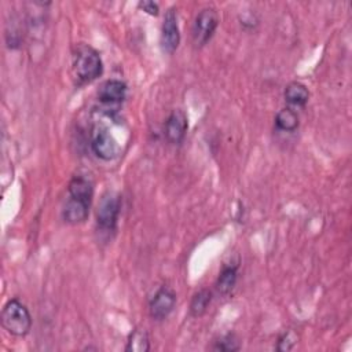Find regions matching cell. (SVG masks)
Here are the masks:
<instances>
[{
  "label": "cell",
  "instance_id": "cell-15",
  "mask_svg": "<svg viewBox=\"0 0 352 352\" xmlns=\"http://www.w3.org/2000/svg\"><path fill=\"white\" fill-rule=\"evenodd\" d=\"M210 301H212V292L210 290L201 289L199 292H197L192 296L191 302H190V314H191V316H194V318L202 316L206 312Z\"/></svg>",
  "mask_w": 352,
  "mask_h": 352
},
{
  "label": "cell",
  "instance_id": "cell-3",
  "mask_svg": "<svg viewBox=\"0 0 352 352\" xmlns=\"http://www.w3.org/2000/svg\"><path fill=\"white\" fill-rule=\"evenodd\" d=\"M91 148L94 154L103 161H111L117 158L121 151L118 142L104 125L95 126L91 138Z\"/></svg>",
  "mask_w": 352,
  "mask_h": 352
},
{
  "label": "cell",
  "instance_id": "cell-11",
  "mask_svg": "<svg viewBox=\"0 0 352 352\" xmlns=\"http://www.w3.org/2000/svg\"><path fill=\"white\" fill-rule=\"evenodd\" d=\"M89 206L88 204H84L81 201L73 199V198H67L63 210H62V216L63 220L69 224H80L84 223L88 217L89 213Z\"/></svg>",
  "mask_w": 352,
  "mask_h": 352
},
{
  "label": "cell",
  "instance_id": "cell-6",
  "mask_svg": "<svg viewBox=\"0 0 352 352\" xmlns=\"http://www.w3.org/2000/svg\"><path fill=\"white\" fill-rule=\"evenodd\" d=\"M176 304V296L172 289L168 286L160 287L148 304V312L150 316L155 320L165 319L175 308Z\"/></svg>",
  "mask_w": 352,
  "mask_h": 352
},
{
  "label": "cell",
  "instance_id": "cell-13",
  "mask_svg": "<svg viewBox=\"0 0 352 352\" xmlns=\"http://www.w3.org/2000/svg\"><path fill=\"white\" fill-rule=\"evenodd\" d=\"M238 278V265H224L216 280V290L221 296H227L232 292Z\"/></svg>",
  "mask_w": 352,
  "mask_h": 352
},
{
  "label": "cell",
  "instance_id": "cell-17",
  "mask_svg": "<svg viewBox=\"0 0 352 352\" xmlns=\"http://www.w3.org/2000/svg\"><path fill=\"white\" fill-rule=\"evenodd\" d=\"M239 348H241V344L235 334L221 336L217 341H214V345L212 346L213 351H220V352H235Z\"/></svg>",
  "mask_w": 352,
  "mask_h": 352
},
{
  "label": "cell",
  "instance_id": "cell-16",
  "mask_svg": "<svg viewBox=\"0 0 352 352\" xmlns=\"http://www.w3.org/2000/svg\"><path fill=\"white\" fill-rule=\"evenodd\" d=\"M150 349V340L144 330L135 329L128 338L126 351L128 352H147Z\"/></svg>",
  "mask_w": 352,
  "mask_h": 352
},
{
  "label": "cell",
  "instance_id": "cell-8",
  "mask_svg": "<svg viewBox=\"0 0 352 352\" xmlns=\"http://www.w3.org/2000/svg\"><path fill=\"white\" fill-rule=\"evenodd\" d=\"M188 128L187 116L183 110L176 109L173 110L165 122V136L169 143L179 144L183 142L186 132Z\"/></svg>",
  "mask_w": 352,
  "mask_h": 352
},
{
  "label": "cell",
  "instance_id": "cell-5",
  "mask_svg": "<svg viewBox=\"0 0 352 352\" xmlns=\"http://www.w3.org/2000/svg\"><path fill=\"white\" fill-rule=\"evenodd\" d=\"M219 25V14L214 8L206 7L202 8L195 16L192 25V40L198 47L205 45L213 36Z\"/></svg>",
  "mask_w": 352,
  "mask_h": 352
},
{
  "label": "cell",
  "instance_id": "cell-10",
  "mask_svg": "<svg viewBox=\"0 0 352 352\" xmlns=\"http://www.w3.org/2000/svg\"><path fill=\"white\" fill-rule=\"evenodd\" d=\"M67 192H69V198L91 205L92 197H94V183L85 175H76L69 182Z\"/></svg>",
  "mask_w": 352,
  "mask_h": 352
},
{
  "label": "cell",
  "instance_id": "cell-12",
  "mask_svg": "<svg viewBox=\"0 0 352 352\" xmlns=\"http://www.w3.org/2000/svg\"><path fill=\"white\" fill-rule=\"evenodd\" d=\"M283 95H285V100L290 106V109L292 107L302 109L309 99L308 88L302 82H298V81H293V82L287 84Z\"/></svg>",
  "mask_w": 352,
  "mask_h": 352
},
{
  "label": "cell",
  "instance_id": "cell-2",
  "mask_svg": "<svg viewBox=\"0 0 352 352\" xmlns=\"http://www.w3.org/2000/svg\"><path fill=\"white\" fill-rule=\"evenodd\" d=\"M1 326L15 337H25L32 327V316L18 298L6 302L1 311Z\"/></svg>",
  "mask_w": 352,
  "mask_h": 352
},
{
  "label": "cell",
  "instance_id": "cell-7",
  "mask_svg": "<svg viewBox=\"0 0 352 352\" xmlns=\"http://www.w3.org/2000/svg\"><path fill=\"white\" fill-rule=\"evenodd\" d=\"M180 43V32L175 8H169L164 16L161 29V48L166 54H173Z\"/></svg>",
  "mask_w": 352,
  "mask_h": 352
},
{
  "label": "cell",
  "instance_id": "cell-14",
  "mask_svg": "<svg viewBox=\"0 0 352 352\" xmlns=\"http://www.w3.org/2000/svg\"><path fill=\"white\" fill-rule=\"evenodd\" d=\"M298 114L296 110L290 107H285L278 111L275 116V125L278 129L285 131V132H293L298 128Z\"/></svg>",
  "mask_w": 352,
  "mask_h": 352
},
{
  "label": "cell",
  "instance_id": "cell-18",
  "mask_svg": "<svg viewBox=\"0 0 352 352\" xmlns=\"http://www.w3.org/2000/svg\"><path fill=\"white\" fill-rule=\"evenodd\" d=\"M297 340H298V336L293 330H286L279 336L276 342V349L280 352L290 351L297 344Z\"/></svg>",
  "mask_w": 352,
  "mask_h": 352
},
{
  "label": "cell",
  "instance_id": "cell-9",
  "mask_svg": "<svg viewBox=\"0 0 352 352\" xmlns=\"http://www.w3.org/2000/svg\"><path fill=\"white\" fill-rule=\"evenodd\" d=\"M126 98V84L121 80H107L104 81L99 91H98V99L100 103L106 106L120 104Z\"/></svg>",
  "mask_w": 352,
  "mask_h": 352
},
{
  "label": "cell",
  "instance_id": "cell-19",
  "mask_svg": "<svg viewBox=\"0 0 352 352\" xmlns=\"http://www.w3.org/2000/svg\"><path fill=\"white\" fill-rule=\"evenodd\" d=\"M139 7L144 11V12H147V14H150V15H158V4L157 3H154V1H150V0H144V1H140L139 3Z\"/></svg>",
  "mask_w": 352,
  "mask_h": 352
},
{
  "label": "cell",
  "instance_id": "cell-1",
  "mask_svg": "<svg viewBox=\"0 0 352 352\" xmlns=\"http://www.w3.org/2000/svg\"><path fill=\"white\" fill-rule=\"evenodd\" d=\"M103 72L99 52L88 44H77L72 56V73L78 85L92 82Z\"/></svg>",
  "mask_w": 352,
  "mask_h": 352
},
{
  "label": "cell",
  "instance_id": "cell-4",
  "mask_svg": "<svg viewBox=\"0 0 352 352\" xmlns=\"http://www.w3.org/2000/svg\"><path fill=\"white\" fill-rule=\"evenodd\" d=\"M121 208V199L116 192H106L96 210V224L100 231L111 232L116 230L118 214Z\"/></svg>",
  "mask_w": 352,
  "mask_h": 352
}]
</instances>
